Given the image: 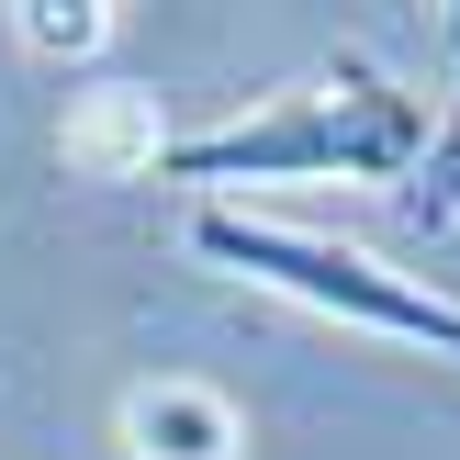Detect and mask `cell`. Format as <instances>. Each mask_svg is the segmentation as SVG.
<instances>
[{"label": "cell", "mask_w": 460, "mask_h": 460, "mask_svg": "<svg viewBox=\"0 0 460 460\" xmlns=\"http://www.w3.org/2000/svg\"><path fill=\"white\" fill-rule=\"evenodd\" d=\"M57 157L79 180H157V157H169V135H157V102H135V90H90L79 112H67Z\"/></svg>", "instance_id": "4"}, {"label": "cell", "mask_w": 460, "mask_h": 460, "mask_svg": "<svg viewBox=\"0 0 460 460\" xmlns=\"http://www.w3.org/2000/svg\"><path fill=\"white\" fill-rule=\"evenodd\" d=\"M438 45H449V102H438V146H427L416 191H404V214H416L427 236L460 225V0H438Z\"/></svg>", "instance_id": "5"}, {"label": "cell", "mask_w": 460, "mask_h": 460, "mask_svg": "<svg viewBox=\"0 0 460 460\" xmlns=\"http://www.w3.org/2000/svg\"><path fill=\"white\" fill-rule=\"evenodd\" d=\"M191 247L236 281L281 292V304L326 314V326H359V337H394V349H427V359H460V304L427 292L416 270H382L371 247H337V236H304V225H270V214H236V202H202L191 214Z\"/></svg>", "instance_id": "2"}, {"label": "cell", "mask_w": 460, "mask_h": 460, "mask_svg": "<svg viewBox=\"0 0 460 460\" xmlns=\"http://www.w3.org/2000/svg\"><path fill=\"white\" fill-rule=\"evenodd\" d=\"M12 22H22L34 57H90L112 34V0H12Z\"/></svg>", "instance_id": "6"}, {"label": "cell", "mask_w": 460, "mask_h": 460, "mask_svg": "<svg viewBox=\"0 0 460 460\" xmlns=\"http://www.w3.org/2000/svg\"><path fill=\"white\" fill-rule=\"evenodd\" d=\"M124 449L135 460H236L247 427L214 382H135L124 394Z\"/></svg>", "instance_id": "3"}, {"label": "cell", "mask_w": 460, "mask_h": 460, "mask_svg": "<svg viewBox=\"0 0 460 460\" xmlns=\"http://www.w3.org/2000/svg\"><path fill=\"white\" fill-rule=\"evenodd\" d=\"M427 146H438L427 90H404L394 67H371V57H337L326 79L270 90V102L236 112V124L169 135L157 180H191V191H214V202L259 191V180H416Z\"/></svg>", "instance_id": "1"}]
</instances>
